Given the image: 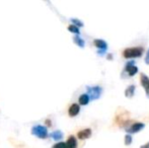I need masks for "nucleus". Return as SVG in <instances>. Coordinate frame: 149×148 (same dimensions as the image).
<instances>
[{"instance_id":"39448f33","label":"nucleus","mask_w":149,"mask_h":148,"mask_svg":"<svg viewBox=\"0 0 149 148\" xmlns=\"http://www.w3.org/2000/svg\"><path fill=\"white\" fill-rule=\"evenodd\" d=\"M93 44L95 47L98 48L97 53L100 54V55H104V54L106 53L107 49H108V44H107L106 41H104V40H102V39H95L93 41Z\"/></svg>"},{"instance_id":"6ab92c4d","label":"nucleus","mask_w":149,"mask_h":148,"mask_svg":"<svg viewBox=\"0 0 149 148\" xmlns=\"http://www.w3.org/2000/svg\"><path fill=\"white\" fill-rule=\"evenodd\" d=\"M52 148H66V143L65 142H57L56 144H54Z\"/></svg>"},{"instance_id":"f03ea898","label":"nucleus","mask_w":149,"mask_h":148,"mask_svg":"<svg viewBox=\"0 0 149 148\" xmlns=\"http://www.w3.org/2000/svg\"><path fill=\"white\" fill-rule=\"evenodd\" d=\"M31 134L37 136L40 139H46L49 136V132H48L47 127L43 126V125H36L31 128Z\"/></svg>"},{"instance_id":"2eb2a0df","label":"nucleus","mask_w":149,"mask_h":148,"mask_svg":"<svg viewBox=\"0 0 149 148\" xmlns=\"http://www.w3.org/2000/svg\"><path fill=\"white\" fill-rule=\"evenodd\" d=\"M73 42H74V43L76 44V45L78 46V47L84 48L85 42H84V40H83L81 37H79V36H74V37H73Z\"/></svg>"},{"instance_id":"7ed1b4c3","label":"nucleus","mask_w":149,"mask_h":148,"mask_svg":"<svg viewBox=\"0 0 149 148\" xmlns=\"http://www.w3.org/2000/svg\"><path fill=\"white\" fill-rule=\"evenodd\" d=\"M123 112H119L115 118V122L120 127H125L130 122V114L129 112H126L122 110Z\"/></svg>"},{"instance_id":"423d86ee","label":"nucleus","mask_w":149,"mask_h":148,"mask_svg":"<svg viewBox=\"0 0 149 148\" xmlns=\"http://www.w3.org/2000/svg\"><path fill=\"white\" fill-rule=\"evenodd\" d=\"M124 71L127 72L129 76H134V75L138 72V67L135 65L134 61H130V62H128V63L126 64L125 70H124Z\"/></svg>"},{"instance_id":"1a4fd4ad","label":"nucleus","mask_w":149,"mask_h":148,"mask_svg":"<svg viewBox=\"0 0 149 148\" xmlns=\"http://www.w3.org/2000/svg\"><path fill=\"white\" fill-rule=\"evenodd\" d=\"M79 112H80V106H79L78 104H72L68 110V114L70 117L77 116V115L79 114Z\"/></svg>"},{"instance_id":"f257e3e1","label":"nucleus","mask_w":149,"mask_h":148,"mask_svg":"<svg viewBox=\"0 0 149 148\" xmlns=\"http://www.w3.org/2000/svg\"><path fill=\"white\" fill-rule=\"evenodd\" d=\"M144 49L142 47H132L127 48L123 51V56L126 59H132V58H138L143 54Z\"/></svg>"},{"instance_id":"0eeeda50","label":"nucleus","mask_w":149,"mask_h":148,"mask_svg":"<svg viewBox=\"0 0 149 148\" xmlns=\"http://www.w3.org/2000/svg\"><path fill=\"white\" fill-rule=\"evenodd\" d=\"M144 127H145V125H144L143 123H139V122L134 123L133 125H131V126H130L129 128L126 130V132L129 133V135L130 134H134V133H138L139 131H141Z\"/></svg>"},{"instance_id":"f8f14e48","label":"nucleus","mask_w":149,"mask_h":148,"mask_svg":"<svg viewBox=\"0 0 149 148\" xmlns=\"http://www.w3.org/2000/svg\"><path fill=\"white\" fill-rule=\"evenodd\" d=\"M50 137H51L53 140L55 141H59L61 139L63 138V132L60 130H56V131H53V132L50 134Z\"/></svg>"},{"instance_id":"dca6fc26","label":"nucleus","mask_w":149,"mask_h":148,"mask_svg":"<svg viewBox=\"0 0 149 148\" xmlns=\"http://www.w3.org/2000/svg\"><path fill=\"white\" fill-rule=\"evenodd\" d=\"M70 22H72V24L73 26H77V28H82L84 24H83V22H81L80 19H77V18H71L70 19Z\"/></svg>"},{"instance_id":"aec40b11","label":"nucleus","mask_w":149,"mask_h":148,"mask_svg":"<svg viewBox=\"0 0 149 148\" xmlns=\"http://www.w3.org/2000/svg\"><path fill=\"white\" fill-rule=\"evenodd\" d=\"M145 63H146V64H149V49H148L147 53H146V57H145Z\"/></svg>"},{"instance_id":"a211bd4d","label":"nucleus","mask_w":149,"mask_h":148,"mask_svg":"<svg viewBox=\"0 0 149 148\" xmlns=\"http://www.w3.org/2000/svg\"><path fill=\"white\" fill-rule=\"evenodd\" d=\"M124 143H125L126 145H131L132 143V136L129 134H127L125 136V140H124Z\"/></svg>"},{"instance_id":"4be33fe9","label":"nucleus","mask_w":149,"mask_h":148,"mask_svg":"<svg viewBox=\"0 0 149 148\" xmlns=\"http://www.w3.org/2000/svg\"><path fill=\"white\" fill-rule=\"evenodd\" d=\"M140 148H149V142H147V143H146L145 145H142V146L140 147Z\"/></svg>"},{"instance_id":"4468645a","label":"nucleus","mask_w":149,"mask_h":148,"mask_svg":"<svg viewBox=\"0 0 149 148\" xmlns=\"http://www.w3.org/2000/svg\"><path fill=\"white\" fill-rule=\"evenodd\" d=\"M79 105H81V106H86L87 104L89 103V101H90V99H89V97L87 95V93H82V94L79 97Z\"/></svg>"},{"instance_id":"9b49d317","label":"nucleus","mask_w":149,"mask_h":148,"mask_svg":"<svg viewBox=\"0 0 149 148\" xmlns=\"http://www.w3.org/2000/svg\"><path fill=\"white\" fill-rule=\"evenodd\" d=\"M66 148H77V140L74 136H69L66 142Z\"/></svg>"},{"instance_id":"f3484780","label":"nucleus","mask_w":149,"mask_h":148,"mask_svg":"<svg viewBox=\"0 0 149 148\" xmlns=\"http://www.w3.org/2000/svg\"><path fill=\"white\" fill-rule=\"evenodd\" d=\"M68 31L71 33H73V34H75L76 36H79V34H80V31H79V28H77V26H73V24H70V26H68Z\"/></svg>"},{"instance_id":"6e6552de","label":"nucleus","mask_w":149,"mask_h":148,"mask_svg":"<svg viewBox=\"0 0 149 148\" xmlns=\"http://www.w3.org/2000/svg\"><path fill=\"white\" fill-rule=\"evenodd\" d=\"M90 136H91V129H89V128L83 129V130L79 131V132L77 133V137H78V139H80V140H85V139L89 138Z\"/></svg>"},{"instance_id":"5701e85b","label":"nucleus","mask_w":149,"mask_h":148,"mask_svg":"<svg viewBox=\"0 0 149 148\" xmlns=\"http://www.w3.org/2000/svg\"><path fill=\"white\" fill-rule=\"evenodd\" d=\"M109 59H113V56L112 55H109Z\"/></svg>"},{"instance_id":"ddd939ff","label":"nucleus","mask_w":149,"mask_h":148,"mask_svg":"<svg viewBox=\"0 0 149 148\" xmlns=\"http://www.w3.org/2000/svg\"><path fill=\"white\" fill-rule=\"evenodd\" d=\"M135 89H136V86L134 84H130L129 86L126 88L125 90V95L126 97H132L135 93Z\"/></svg>"},{"instance_id":"20e7f679","label":"nucleus","mask_w":149,"mask_h":148,"mask_svg":"<svg viewBox=\"0 0 149 148\" xmlns=\"http://www.w3.org/2000/svg\"><path fill=\"white\" fill-rule=\"evenodd\" d=\"M87 89V95L89 97L90 99H97L100 97L102 92V88L98 85H95V86H86Z\"/></svg>"},{"instance_id":"412c9836","label":"nucleus","mask_w":149,"mask_h":148,"mask_svg":"<svg viewBox=\"0 0 149 148\" xmlns=\"http://www.w3.org/2000/svg\"><path fill=\"white\" fill-rule=\"evenodd\" d=\"M45 122H46V125H47V126L48 127H51L52 126V123H51V120H49V119H47V120H46L45 121Z\"/></svg>"},{"instance_id":"9d476101","label":"nucleus","mask_w":149,"mask_h":148,"mask_svg":"<svg viewBox=\"0 0 149 148\" xmlns=\"http://www.w3.org/2000/svg\"><path fill=\"white\" fill-rule=\"evenodd\" d=\"M140 81H141V85L145 88L146 94L149 97V78L145 74H141L140 76Z\"/></svg>"}]
</instances>
